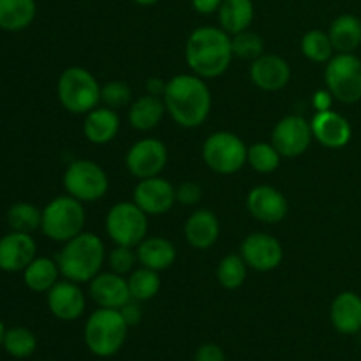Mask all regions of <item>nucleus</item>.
Returning a JSON list of instances; mask_svg holds the SVG:
<instances>
[{"label":"nucleus","mask_w":361,"mask_h":361,"mask_svg":"<svg viewBox=\"0 0 361 361\" xmlns=\"http://www.w3.org/2000/svg\"><path fill=\"white\" fill-rule=\"evenodd\" d=\"M162 101L173 122L183 129L203 126L212 111L210 87L194 73L176 74L168 80Z\"/></svg>","instance_id":"1"},{"label":"nucleus","mask_w":361,"mask_h":361,"mask_svg":"<svg viewBox=\"0 0 361 361\" xmlns=\"http://www.w3.org/2000/svg\"><path fill=\"white\" fill-rule=\"evenodd\" d=\"M235 59L231 35L221 27H200L185 42V62L190 73L203 80L222 76Z\"/></svg>","instance_id":"2"},{"label":"nucleus","mask_w":361,"mask_h":361,"mask_svg":"<svg viewBox=\"0 0 361 361\" xmlns=\"http://www.w3.org/2000/svg\"><path fill=\"white\" fill-rule=\"evenodd\" d=\"M106 256L108 254L104 242L94 233L83 231L63 243L55 259L63 279L78 284H88L95 275L101 274Z\"/></svg>","instance_id":"3"},{"label":"nucleus","mask_w":361,"mask_h":361,"mask_svg":"<svg viewBox=\"0 0 361 361\" xmlns=\"http://www.w3.org/2000/svg\"><path fill=\"white\" fill-rule=\"evenodd\" d=\"M129 328L120 310L99 307L88 316L85 323V345L94 356L111 358L116 353H120V349L126 344Z\"/></svg>","instance_id":"4"},{"label":"nucleus","mask_w":361,"mask_h":361,"mask_svg":"<svg viewBox=\"0 0 361 361\" xmlns=\"http://www.w3.org/2000/svg\"><path fill=\"white\" fill-rule=\"evenodd\" d=\"M101 83L88 69L67 67L56 81V95L63 109L73 115H87L101 104Z\"/></svg>","instance_id":"5"},{"label":"nucleus","mask_w":361,"mask_h":361,"mask_svg":"<svg viewBox=\"0 0 361 361\" xmlns=\"http://www.w3.org/2000/svg\"><path fill=\"white\" fill-rule=\"evenodd\" d=\"M85 203L78 201L76 197L59 196L49 201L42 208L41 231L49 240L59 243H66L85 231L87 222V212Z\"/></svg>","instance_id":"6"},{"label":"nucleus","mask_w":361,"mask_h":361,"mask_svg":"<svg viewBox=\"0 0 361 361\" xmlns=\"http://www.w3.org/2000/svg\"><path fill=\"white\" fill-rule=\"evenodd\" d=\"M249 147L238 134L231 130H217L204 140L201 147V157L217 175H235L247 164Z\"/></svg>","instance_id":"7"},{"label":"nucleus","mask_w":361,"mask_h":361,"mask_svg":"<svg viewBox=\"0 0 361 361\" xmlns=\"http://www.w3.org/2000/svg\"><path fill=\"white\" fill-rule=\"evenodd\" d=\"M62 182L66 192L81 203L102 200L109 190L108 173L90 159H78L71 162L63 173Z\"/></svg>","instance_id":"8"},{"label":"nucleus","mask_w":361,"mask_h":361,"mask_svg":"<svg viewBox=\"0 0 361 361\" xmlns=\"http://www.w3.org/2000/svg\"><path fill=\"white\" fill-rule=\"evenodd\" d=\"M104 228L115 245L136 249L148 236V215L134 201H120L106 214Z\"/></svg>","instance_id":"9"},{"label":"nucleus","mask_w":361,"mask_h":361,"mask_svg":"<svg viewBox=\"0 0 361 361\" xmlns=\"http://www.w3.org/2000/svg\"><path fill=\"white\" fill-rule=\"evenodd\" d=\"M324 85L335 101L355 104L361 101V59L355 53H335L324 67Z\"/></svg>","instance_id":"10"},{"label":"nucleus","mask_w":361,"mask_h":361,"mask_svg":"<svg viewBox=\"0 0 361 361\" xmlns=\"http://www.w3.org/2000/svg\"><path fill=\"white\" fill-rule=\"evenodd\" d=\"M168 147L157 137H143L136 141L126 154L127 171L137 180L159 176L168 166Z\"/></svg>","instance_id":"11"},{"label":"nucleus","mask_w":361,"mask_h":361,"mask_svg":"<svg viewBox=\"0 0 361 361\" xmlns=\"http://www.w3.org/2000/svg\"><path fill=\"white\" fill-rule=\"evenodd\" d=\"M314 141L310 122L302 115H288L275 123L271 130V145L282 157H300Z\"/></svg>","instance_id":"12"},{"label":"nucleus","mask_w":361,"mask_h":361,"mask_svg":"<svg viewBox=\"0 0 361 361\" xmlns=\"http://www.w3.org/2000/svg\"><path fill=\"white\" fill-rule=\"evenodd\" d=\"M240 256L245 259L249 268L268 274L281 267L284 259V247L274 235L256 231L243 238L240 245Z\"/></svg>","instance_id":"13"},{"label":"nucleus","mask_w":361,"mask_h":361,"mask_svg":"<svg viewBox=\"0 0 361 361\" xmlns=\"http://www.w3.org/2000/svg\"><path fill=\"white\" fill-rule=\"evenodd\" d=\"M133 201L150 217V215H164L175 207L176 187L169 180L159 176L143 178L136 183L133 192Z\"/></svg>","instance_id":"14"},{"label":"nucleus","mask_w":361,"mask_h":361,"mask_svg":"<svg viewBox=\"0 0 361 361\" xmlns=\"http://www.w3.org/2000/svg\"><path fill=\"white\" fill-rule=\"evenodd\" d=\"M46 303L53 317L63 323H73L85 314L87 296L81 289V284L63 279L46 293Z\"/></svg>","instance_id":"15"},{"label":"nucleus","mask_w":361,"mask_h":361,"mask_svg":"<svg viewBox=\"0 0 361 361\" xmlns=\"http://www.w3.org/2000/svg\"><path fill=\"white\" fill-rule=\"evenodd\" d=\"M249 214L263 224H279L289 212L288 197L271 185H256L249 190L245 200Z\"/></svg>","instance_id":"16"},{"label":"nucleus","mask_w":361,"mask_h":361,"mask_svg":"<svg viewBox=\"0 0 361 361\" xmlns=\"http://www.w3.org/2000/svg\"><path fill=\"white\" fill-rule=\"evenodd\" d=\"M88 295L94 300L95 305L102 309L120 310L133 300L127 277L111 270L97 274L88 282Z\"/></svg>","instance_id":"17"},{"label":"nucleus","mask_w":361,"mask_h":361,"mask_svg":"<svg viewBox=\"0 0 361 361\" xmlns=\"http://www.w3.org/2000/svg\"><path fill=\"white\" fill-rule=\"evenodd\" d=\"M37 254V243L28 233L9 231L0 238V270L6 274L23 271Z\"/></svg>","instance_id":"18"},{"label":"nucleus","mask_w":361,"mask_h":361,"mask_svg":"<svg viewBox=\"0 0 361 361\" xmlns=\"http://www.w3.org/2000/svg\"><path fill=\"white\" fill-rule=\"evenodd\" d=\"M249 76L259 90L279 92L291 81V66L288 60L275 53H263L250 62Z\"/></svg>","instance_id":"19"},{"label":"nucleus","mask_w":361,"mask_h":361,"mask_svg":"<svg viewBox=\"0 0 361 361\" xmlns=\"http://www.w3.org/2000/svg\"><path fill=\"white\" fill-rule=\"evenodd\" d=\"M310 127H312L314 140L331 150L344 148L353 137V127L349 120L334 109L316 113L310 120Z\"/></svg>","instance_id":"20"},{"label":"nucleus","mask_w":361,"mask_h":361,"mask_svg":"<svg viewBox=\"0 0 361 361\" xmlns=\"http://www.w3.org/2000/svg\"><path fill=\"white\" fill-rule=\"evenodd\" d=\"M187 243L196 250H207L217 243L221 236V222L212 210H194L183 226Z\"/></svg>","instance_id":"21"},{"label":"nucleus","mask_w":361,"mask_h":361,"mask_svg":"<svg viewBox=\"0 0 361 361\" xmlns=\"http://www.w3.org/2000/svg\"><path fill=\"white\" fill-rule=\"evenodd\" d=\"M331 326L342 335H356L361 331V296L358 293L342 291L330 305Z\"/></svg>","instance_id":"22"},{"label":"nucleus","mask_w":361,"mask_h":361,"mask_svg":"<svg viewBox=\"0 0 361 361\" xmlns=\"http://www.w3.org/2000/svg\"><path fill=\"white\" fill-rule=\"evenodd\" d=\"M120 130V116L116 109L97 106L85 115L83 134L92 145H108Z\"/></svg>","instance_id":"23"},{"label":"nucleus","mask_w":361,"mask_h":361,"mask_svg":"<svg viewBox=\"0 0 361 361\" xmlns=\"http://www.w3.org/2000/svg\"><path fill=\"white\" fill-rule=\"evenodd\" d=\"M166 113L168 111H166V104L162 97L145 94L130 102L127 120H129L133 129L140 130V133H148V130L155 129L162 122Z\"/></svg>","instance_id":"24"},{"label":"nucleus","mask_w":361,"mask_h":361,"mask_svg":"<svg viewBox=\"0 0 361 361\" xmlns=\"http://www.w3.org/2000/svg\"><path fill=\"white\" fill-rule=\"evenodd\" d=\"M136 254L140 267L150 268L155 271L168 270L176 261L175 245L164 236H147L136 247Z\"/></svg>","instance_id":"25"},{"label":"nucleus","mask_w":361,"mask_h":361,"mask_svg":"<svg viewBox=\"0 0 361 361\" xmlns=\"http://www.w3.org/2000/svg\"><path fill=\"white\" fill-rule=\"evenodd\" d=\"M328 35L335 53H355L361 46V20L355 14H341L331 21Z\"/></svg>","instance_id":"26"},{"label":"nucleus","mask_w":361,"mask_h":361,"mask_svg":"<svg viewBox=\"0 0 361 361\" xmlns=\"http://www.w3.org/2000/svg\"><path fill=\"white\" fill-rule=\"evenodd\" d=\"M219 25L229 35L249 30L254 20L252 0H224L219 7Z\"/></svg>","instance_id":"27"},{"label":"nucleus","mask_w":361,"mask_h":361,"mask_svg":"<svg viewBox=\"0 0 361 361\" xmlns=\"http://www.w3.org/2000/svg\"><path fill=\"white\" fill-rule=\"evenodd\" d=\"M21 274L25 286L32 293H48L62 277L59 263L51 257H35Z\"/></svg>","instance_id":"28"},{"label":"nucleus","mask_w":361,"mask_h":361,"mask_svg":"<svg viewBox=\"0 0 361 361\" xmlns=\"http://www.w3.org/2000/svg\"><path fill=\"white\" fill-rule=\"evenodd\" d=\"M37 14L35 0H0V28L20 32L32 25Z\"/></svg>","instance_id":"29"},{"label":"nucleus","mask_w":361,"mask_h":361,"mask_svg":"<svg viewBox=\"0 0 361 361\" xmlns=\"http://www.w3.org/2000/svg\"><path fill=\"white\" fill-rule=\"evenodd\" d=\"M129 282V291L133 300L136 302H148V300L155 298L157 293L161 291V277L159 271L150 270V268L140 267L133 270L127 277Z\"/></svg>","instance_id":"30"},{"label":"nucleus","mask_w":361,"mask_h":361,"mask_svg":"<svg viewBox=\"0 0 361 361\" xmlns=\"http://www.w3.org/2000/svg\"><path fill=\"white\" fill-rule=\"evenodd\" d=\"M6 217L11 231L28 233V235H32L34 231L41 229L42 210H39L35 204L27 203V201H20V203L11 204Z\"/></svg>","instance_id":"31"},{"label":"nucleus","mask_w":361,"mask_h":361,"mask_svg":"<svg viewBox=\"0 0 361 361\" xmlns=\"http://www.w3.org/2000/svg\"><path fill=\"white\" fill-rule=\"evenodd\" d=\"M249 267L240 254H228L219 261L217 281L228 291L240 289L247 281Z\"/></svg>","instance_id":"32"},{"label":"nucleus","mask_w":361,"mask_h":361,"mask_svg":"<svg viewBox=\"0 0 361 361\" xmlns=\"http://www.w3.org/2000/svg\"><path fill=\"white\" fill-rule=\"evenodd\" d=\"M4 349H6L7 355H11L13 358L25 360L30 358L32 355L37 349V337L32 330L25 326H14L6 330L2 342Z\"/></svg>","instance_id":"33"},{"label":"nucleus","mask_w":361,"mask_h":361,"mask_svg":"<svg viewBox=\"0 0 361 361\" xmlns=\"http://www.w3.org/2000/svg\"><path fill=\"white\" fill-rule=\"evenodd\" d=\"M300 48H302L303 56L314 63H326L335 55V48L328 32L317 30V28L303 35Z\"/></svg>","instance_id":"34"},{"label":"nucleus","mask_w":361,"mask_h":361,"mask_svg":"<svg viewBox=\"0 0 361 361\" xmlns=\"http://www.w3.org/2000/svg\"><path fill=\"white\" fill-rule=\"evenodd\" d=\"M281 159L282 155L279 154L277 148L267 141H257L252 147H249V152H247V164L252 166L254 171L261 175H270L277 171Z\"/></svg>","instance_id":"35"},{"label":"nucleus","mask_w":361,"mask_h":361,"mask_svg":"<svg viewBox=\"0 0 361 361\" xmlns=\"http://www.w3.org/2000/svg\"><path fill=\"white\" fill-rule=\"evenodd\" d=\"M231 46L233 55L238 56L242 60H256L259 59L264 51V41L259 34L256 32H240V34L231 35Z\"/></svg>","instance_id":"36"},{"label":"nucleus","mask_w":361,"mask_h":361,"mask_svg":"<svg viewBox=\"0 0 361 361\" xmlns=\"http://www.w3.org/2000/svg\"><path fill=\"white\" fill-rule=\"evenodd\" d=\"M101 102L111 109L126 108L133 102V90L126 81H108L101 88Z\"/></svg>","instance_id":"37"},{"label":"nucleus","mask_w":361,"mask_h":361,"mask_svg":"<svg viewBox=\"0 0 361 361\" xmlns=\"http://www.w3.org/2000/svg\"><path fill=\"white\" fill-rule=\"evenodd\" d=\"M106 263L109 264V270L126 277L130 271L136 270V264L140 261H137L136 249L126 245H115L106 256Z\"/></svg>","instance_id":"38"},{"label":"nucleus","mask_w":361,"mask_h":361,"mask_svg":"<svg viewBox=\"0 0 361 361\" xmlns=\"http://www.w3.org/2000/svg\"><path fill=\"white\" fill-rule=\"evenodd\" d=\"M203 197V187L197 182H183L176 187V203L194 207Z\"/></svg>","instance_id":"39"},{"label":"nucleus","mask_w":361,"mask_h":361,"mask_svg":"<svg viewBox=\"0 0 361 361\" xmlns=\"http://www.w3.org/2000/svg\"><path fill=\"white\" fill-rule=\"evenodd\" d=\"M194 361H226V353L221 345L208 342L197 348Z\"/></svg>","instance_id":"40"},{"label":"nucleus","mask_w":361,"mask_h":361,"mask_svg":"<svg viewBox=\"0 0 361 361\" xmlns=\"http://www.w3.org/2000/svg\"><path fill=\"white\" fill-rule=\"evenodd\" d=\"M335 97L331 95V92L328 88H319V90L314 92L312 95V108L316 109V113L328 111L334 106Z\"/></svg>","instance_id":"41"},{"label":"nucleus","mask_w":361,"mask_h":361,"mask_svg":"<svg viewBox=\"0 0 361 361\" xmlns=\"http://www.w3.org/2000/svg\"><path fill=\"white\" fill-rule=\"evenodd\" d=\"M137 303L140 302H136V300H130L126 307H122V309H120L123 319L127 321V324H129V326H136V324L141 321V316H143V312H141V309Z\"/></svg>","instance_id":"42"},{"label":"nucleus","mask_w":361,"mask_h":361,"mask_svg":"<svg viewBox=\"0 0 361 361\" xmlns=\"http://www.w3.org/2000/svg\"><path fill=\"white\" fill-rule=\"evenodd\" d=\"M224 0H192V7L200 14H212L217 13L219 7L222 6Z\"/></svg>","instance_id":"43"},{"label":"nucleus","mask_w":361,"mask_h":361,"mask_svg":"<svg viewBox=\"0 0 361 361\" xmlns=\"http://www.w3.org/2000/svg\"><path fill=\"white\" fill-rule=\"evenodd\" d=\"M168 87V80H162V78L154 76L147 80V94L155 95V97H162Z\"/></svg>","instance_id":"44"},{"label":"nucleus","mask_w":361,"mask_h":361,"mask_svg":"<svg viewBox=\"0 0 361 361\" xmlns=\"http://www.w3.org/2000/svg\"><path fill=\"white\" fill-rule=\"evenodd\" d=\"M136 4H140V6H154V4H157L159 0H134Z\"/></svg>","instance_id":"45"},{"label":"nucleus","mask_w":361,"mask_h":361,"mask_svg":"<svg viewBox=\"0 0 361 361\" xmlns=\"http://www.w3.org/2000/svg\"><path fill=\"white\" fill-rule=\"evenodd\" d=\"M4 335H6V326H4L2 319H0V345H2L4 342Z\"/></svg>","instance_id":"46"}]
</instances>
